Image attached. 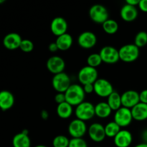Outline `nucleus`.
<instances>
[{
    "instance_id": "45",
    "label": "nucleus",
    "mask_w": 147,
    "mask_h": 147,
    "mask_svg": "<svg viewBox=\"0 0 147 147\" xmlns=\"http://www.w3.org/2000/svg\"><path fill=\"white\" fill-rule=\"evenodd\" d=\"M96 147H101V146H96Z\"/></svg>"
},
{
    "instance_id": "3",
    "label": "nucleus",
    "mask_w": 147,
    "mask_h": 147,
    "mask_svg": "<svg viewBox=\"0 0 147 147\" xmlns=\"http://www.w3.org/2000/svg\"><path fill=\"white\" fill-rule=\"evenodd\" d=\"M89 17L96 24H103L109 19V13L105 6L96 4L92 6L89 9Z\"/></svg>"
},
{
    "instance_id": "14",
    "label": "nucleus",
    "mask_w": 147,
    "mask_h": 147,
    "mask_svg": "<svg viewBox=\"0 0 147 147\" xmlns=\"http://www.w3.org/2000/svg\"><path fill=\"white\" fill-rule=\"evenodd\" d=\"M97 43V37L90 31H86L80 33L78 37V44L83 49H91Z\"/></svg>"
},
{
    "instance_id": "43",
    "label": "nucleus",
    "mask_w": 147,
    "mask_h": 147,
    "mask_svg": "<svg viewBox=\"0 0 147 147\" xmlns=\"http://www.w3.org/2000/svg\"><path fill=\"white\" fill-rule=\"evenodd\" d=\"M34 147H47V146H45V145H37V146H35Z\"/></svg>"
},
{
    "instance_id": "40",
    "label": "nucleus",
    "mask_w": 147,
    "mask_h": 147,
    "mask_svg": "<svg viewBox=\"0 0 147 147\" xmlns=\"http://www.w3.org/2000/svg\"><path fill=\"white\" fill-rule=\"evenodd\" d=\"M142 138L144 142V143L147 144V129L144 131L142 134Z\"/></svg>"
},
{
    "instance_id": "25",
    "label": "nucleus",
    "mask_w": 147,
    "mask_h": 147,
    "mask_svg": "<svg viewBox=\"0 0 147 147\" xmlns=\"http://www.w3.org/2000/svg\"><path fill=\"white\" fill-rule=\"evenodd\" d=\"M107 103L112 109V111H116L120 108L122 107L121 95L117 91H113L109 97L107 98Z\"/></svg>"
},
{
    "instance_id": "15",
    "label": "nucleus",
    "mask_w": 147,
    "mask_h": 147,
    "mask_svg": "<svg viewBox=\"0 0 147 147\" xmlns=\"http://www.w3.org/2000/svg\"><path fill=\"white\" fill-rule=\"evenodd\" d=\"M67 21L62 17H55L50 23V30L57 37L67 33Z\"/></svg>"
},
{
    "instance_id": "32",
    "label": "nucleus",
    "mask_w": 147,
    "mask_h": 147,
    "mask_svg": "<svg viewBox=\"0 0 147 147\" xmlns=\"http://www.w3.org/2000/svg\"><path fill=\"white\" fill-rule=\"evenodd\" d=\"M68 147H88V144L83 138H72Z\"/></svg>"
},
{
    "instance_id": "11",
    "label": "nucleus",
    "mask_w": 147,
    "mask_h": 147,
    "mask_svg": "<svg viewBox=\"0 0 147 147\" xmlns=\"http://www.w3.org/2000/svg\"><path fill=\"white\" fill-rule=\"evenodd\" d=\"M89 138L94 142H101L106 139L105 126L100 123H93L90 125L88 129Z\"/></svg>"
},
{
    "instance_id": "9",
    "label": "nucleus",
    "mask_w": 147,
    "mask_h": 147,
    "mask_svg": "<svg viewBox=\"0 0 147 147\" xmlns=\"http://www.w3.org/2000/svg\"><path fill=\"white\" fill-rule=\"evenodd\" d=\"M134 120L132 116L131 109H127L122 106L121 108L115 111L114 121L121 128H125L129 126Z\"/></svg>"
},
{
    "instance_id": "24",
    "label": "nucleus",
    "mask_w": 147,
    "mask_h": 147,
    "mask_svg": "<svg viewBox=\"0 0 147 147\" xmlns=\"http://www.w3.org/2000/svg\"><path fill=\"white\" fill-rule=\"evenodd\" d=\"M73 106L69 104L67 102H64L61 104L57 105L56 109L57 116L63 119H69L73 113Z\"/></svg>"
},
{
    "instance_id": "18",
    "label": "nucleus",
    "mask_w": 147,
    "mask_h": 147,
    "mask_svg": "<svg viewBox=\"0 0 147 147\" xmlns=\"http://www.w3.org/2000/svg\"><path fill=\"white\" fill-rule=\"evenodd\" d=\"M138 14L139 12L136 7H133L127 4H125L120 10V15L121 19L128 22L134 21L137 18Z\"/></svg>"
},
{
    "instance_id": "12",
    "label": "nucleus",
    "mask_w": 147,
    "mask_h": 147,
    "mask_svg": "<svg viewBox=\"0 0 147 147\" xmlns=\"http://www.w3.org/2000/svg\"><path fill=\"white\" fill-rule=\"evenodd\" d=\"M46 66L49 71L53 74H59L64 72L65 68V62L63 57L57 55L50 57L47 60Z\"/></svg>"
},
{
    "instance_id": "8",
    "label": "nucleus",
    "mask_w": 147,
    "mask_h": 147,
    "mask_svg": "<svg viewBox=\"0 0 147 147\" xmlns=\"http://www.w3.org/2000/svg\"><path fill=\"white\" fill-rule=\"evenodd\" d=\"M88 129L86 122L76 119L70 122L67 130L72 138H83L88 132Z\"/></svg>"
},
{
    "instance_id": "19",
    "label": "nucleus",
    "mask_w": 147,
    "mask_h": 147,
    "mask_svg": "<svg viewBox=\"0 0 147 147\" xmlns=\"http://www.w3.org/2000/svg\"><path fill=\"white\" fill-rule=\"evenodd\" d=\"M14 104V97L11 92L4 90L0 92V108L3 111L9 110Z\"/></svg>"
},
{
    "instance_id": "10",
    "label": "nucleus",
    "mask_w": 147,
    "mask_h": 147,
    "mask_svg": "<svg viewBox=\"0 0 147 147\" xmlns=\"http://www.w3.org/2000/svg\"><path fill=\"white\" fill-rule=\"evenodd\" d=\"M94 93L101 98H108L113 91V87L109 80L98 78L94 84Z\"/></svg>"
},
{
    "instance_id": "28",
    "label": "nucleus",
    "mask_w": 147,
    "mask_h": 147,
    "mask_svg": "<svg viewBox=\"0 0 147 147\" xmlns=\"http://www.w3.org/2000/svg\"><path fill=\"white\" fill-rule=\"evenodd\" d=\"M102 63H103V60L99 53H92L87 58L88 65L94 67V68L100 66Z\"/></svg>"
},
{
    "instance_id": "36",
    "label": "nucleus",
    "mask_w": 147,
    "mask_h": 147,
    "mask_svg": "<svg viewBox=\"0 0 147 147\" xmlns=\"http://www.w3.org/2000/svg\"><path fill=\"white\" fill-rule=\"evenodd\" d=\"M138 7L141 11L147 13V0H140Z\"/></svg>"
},
{
    "instance_id": "13",
    "label": "nucleus",
    "mask_w": 147,
    "mask_h": 147,
    "mask_svg": "<svg viewBox=\"0 0 147 147\" xmlns=\"http://www.w3.org/2000/svg\"><path fill=\"white\" fill-rule=\"evenodd\" d=\"M122 106L132 109L135 106L140 103L139 93L134 90H129L121 94Z\"/></svg>"
},
{
    "instance_id": "20",
    "label": "nucleus",
    "mask_w": 147,
    "mask_h": 147,
    "mask_svg": "<svg viewBox=\"0 0 147 147\" xmlns=\"http://www.w3.org/2000/svg\"><path fill=\"white\" fill-rule=\"evenodd\" d=\"M134 120L143 121L147 119V104L143 103H138L131 109Z\"/></svg>"
},
{
    "instance_id": "33",
    "label": "nucleus",
    "mask_w": 147,
    "mask_h": 147,
    "mask_svg": "<svg viewBox=\"0 0 147 147\" xmlns=\"http://www.w3.org/2000/svg\"><path fill=\"white\" fill-rule=\"evenodd\" d=\"M55 101L57 105L66 102L65 95L64 93H57L55 96Z\"/></svg>"
},
{
    "instance_id": "30",
    "label": "nucleus",
    "mask_w": 147,
    "mask_h": 147,
    "mask_svg": "<svg viewBox=\"0 0 147 147\" xmlns=\"http://www.w3.org/2000/svg\"><path fill=\"white\" fill-rule=\"evenodd\" d=\"M134 44L139 48L144 47L147 45V32L145 31H141L136 34Z\"/></svg>"
},
{
    "instance_id": "44",
    "label": "nucleus",
    "mask_w": 147,
    "mask_h": 147,
    "mask_svg": "<svg viewBox=\"0 0 147 147\" xmlns=\"http://www.w3.org/2000/svg\"><path fill=\"white\" fill-rule=\"evenodd\" d=\"M5 0H2V1H0V4H2V3H4V2H5Z\"/></svg>"
},
{
    "instance_id": "34",
    "label": "nucleus",
    "mask_w": 147,
    "mask_h": 147,
    "mask_svg": "<svg viewBox=\"0 0 147 147\" xmlns=\"http://www.w3.org/2000/svg\"><path fill=\"white\" fill-rule=\"evenodd\" d=\"M83 90L86 94H91L94 93V85L93 84H86L83 86Z\"/></svg>"
},
{
    "instance_id": "22",
    "label": "nucleus",
    "mask_w": 147,
    "mask_h": 147,
    "mask_svg": "<svg viewBox=\"0 0 147 147\" xmlns=\"http://www.w3.org/2000/svg\"><path fill=\"white\" fill-rule=\"evenodd\" d=\"M112 109L107 102H100L95 106L96 116L100 119H106L109 117L112 113Z\"/></svg>"
},
{
    "instance_id": "29",
    "label": "nucleus",
    "mask_w": 147,
    "mask_h": 147,
    "mask_svg": "<svg viewBox=\"0 0 147 147\" xmlns=\"http://www.w3.org/2000/svg\"><path fill=\"white\" fill-rule=\"evenodd\" d=\"M70 140L64 135H57L53 139V147H68Z\"/></svg>"
},
{
    "instance_id": "1",
    "label": "nucleus",
    "mask_w": 147,
    "mask_h": 147,
    "mask_svg": "<svg viewBox=\"0 0 147 147\" xmlns=\"http://www.w3.org/2000/svg\"><path fill=\"white\" fill-rule=\"evenodd\" d=\"M66 102L73 106H78L84 102L85 93L83 86L79 84H72L65 93Z\"/></svg>"
},
{
    "instance_id": "2",
    "label": "nucleus",
    "mask_w": 147,
    "mask_h": 147,
    "mask_svg": "<svg viewBox=\"0 0 147 147\" xmlns=\"http://www.w3.org/2000/svg\"><path fill=\"white\" fill-rule=\"evenodd\" d=\"M75 115L76 119H80L83 121L90 120L96 116L95 106L92 103L88 101H84L75 109Z\"/></svg>"
},
{
    "instance_id": "7",
    "label": "nucleus",
    "mask_w": 147,
    "mask_h": 147,
    "mask_svg": "<svg viewBox=\"0 0 147 147\" xmlns=\"http://www.w3.org/2000/svg\"><path fill=\"white\" fill-rule=\"evenodd\" d=\"M99 54L101 57L103 63L106 64H116L120 60L119 50L115 48L113 46H104L100 50Z\"/></svg>"
},
{
    "instance_id": "6",
    "label": "nucleus",
    "mask_w": 147,
    "mask_h": 147,
    "mask_svg": "<svg viewBox=\"0 0 147 147\" xmlns=\"http://www.w3.org/2000/svg\"><path fill=\"white\" fill-rule=\"evenodd\" d=\"M70 78L66 73L54 75L52 79V86L57 93H65L71 86Z\"/></svg>"
},
{
    "instance_id": "26",
    "label": "nucleus",
    "mask_w": 147,
    "mask_h": 147,
    "mask_svg": "<svg viewBox=\"0 0 147 147\" xmlns=\"http://www.w3.org/2000/svg\"><path fill=\"white\" fill-rule=\"evenodd\" d=\"M103 30L106 34H113L117 32L119 30V24L116 20L113 19H109L106 20L103 24Z\"/></svg>"
},
{
    "instance_id": "21",
    "label": "nucleus",
    "mask_w": 147,
    "mask_h": 147,
    "mask_svg": "<svg viewBox=\"0 0 147 147\" xmlns=\"http://www.w3.org/2000/svg\"><path fill=\"white\" fill-rule=\"evenodd\" d=\"M55 42L58 47L59 50L66 51V50H69L73 45V39L69 33H65V34L57 37L55 40Z\"/></svg>"
},
{
    "instance_id": "38",
    "label": "nucleus",
    "mask_w": 147,
    "mask_h": 147,
    "mask_svg": "<svg viewBox=\"0 0 147 147\" xmlns=\"http://www.w3.org/2000/svg\"><path fill=\"white\" fill-rule=\"evenodd\" d=\"M139 1L140 0H126V4L133 6V7H136V6H139Z\"/></svg>"
},
{
    "instance_id": "42",
    "label": "nucleus",
    "mask_w": 147,
    "mask_h": 147,
    "mask_svg": "<svg viewBox=\"0 0 147 147\" xmlns=\"http://www.w3.org/2000/svg\"><path fill=\"white\" fill-rule=\"evenodd\" d=\"M22 133L24 134L25 135H29V130L28 129H23V130L22 131Z\"/></svg>"
},
{
    "instance_id": "27",
    "label": "nucleus",
    "mask_w": 147,
    "mask_h": 147,
    "mask_svg": "<svg viewBox=\"0 0 147 147\" xmlns=\"http://www.w3.org/2000/svg\"><path fill=\"white\" fill-rule=\"evenodd\" d=\"M121 130V128L114 121L109 122L105 126L106 135L107 137L109 138H114Z\"/></svg>"
},
{
    "instance_id": "17",
    "label": "nucleus",
    "mask_w": 147,
    "mask_h": 147,
    "mask_svg": "<svg viewBox=\"0 0 147 147\" xmlns=\"http://www.w3.org/2000/svg\"><path fill=\"white\" fill-rule=\"evenodd\" d=\"M133 142V136L129 131L121 129L113 138L114 144L117 147H129Z\"/></svg>"
},
{
    "instance_id": "39",
    "label": "nucleus",
    "mask_w": 147,
    "mask_h": 147,
    "mask_svg": "<svg viewBox=\"0 0 147 147\" xmlns=\"http://www.w3.org/2000/svg\"><path fill=\"white\" fill-rule=\"evenodd\" d=\"M40 116H41V118L43 119V120H47L49 118V113L46 110H42L40 113Z\"/></svg>"
},
{
    "instance_id": "5",
    "label": "nucleus",
    "mask_w": 147,
    "mask_h": 147,
    "mask_svg": "<svg viewBox=\"0 0 147 147\" xmlns=\"http://www.w3.org/2000/svg\"><path fill=\"white\" fill-rule=\"evenodd\" d=\"M120 60L125 63H132L139 58V48L134 44H126L119 50Z\"/></svg>"
},
{
    "instance_id": "4",
    "label": "nucleus",
    "mask_w": 147,
    "mask_h": 147,
    "mask_svg": "<svg viewBox=\"0 0 147 147\" xmlns=\"http://www.w3.org/2000/svg\"><path fill=\"white\" fill-rule=\"evenodd\" d=\"M78 78L79 82L84 86L86 84H94L98 79V72L97 69L86 65L82 67L78 72Z\"/></svg>"
},
{
    "instance_id": "31",
    "label": "nucleus",
    "mask_w": 147,
    "mask_h": 147,
    "mask_svg": "<svg viewBox=\"0 0 147 147\" xmlns=\"http://www.w3.org/2000/svg\"><path fill=\"white\" fill-rule=\"evenodd\" d=\"M34 43L28 39H24L22 41L21 45H20V49L22 52L26 53H31L33 50H34Z\"/></svg>"
},
{
    "instance_id": "37",
    "label": "nucleus",
    "mask_w": 147,
    "mask_h": 147,
    "mask_svg": "<svg viewBox=\"0 0 147 147\" xmlns=\"http://www.w3.org/2000/svg\"><path fill=\"white\" fill-rule=\"evenodd\" d=\"M48 50H49V51L51 52V53H56L57 50H59L58 47H57V44H56L55 42L50 43V44L49 45Z\"/></svg>"
},
{
    "instance_id": "23",
    "label": "nucleus",
    "mask_w": 147,
    "mask_h": 147,
    "mask_svg": "<svg viewBox=\"0 0 147 147\" xmlns=\"http://www.w3.org/2000/svg\"><path fill=\"white\" fill-rule=\"evenodd\" d=\"M13 147H31V140L29 135L22 132L17 134L12 139Z\"/></svg>"
},
{
    "instance_id": "41",
    "label": "nucleus",
    "mask_w": 147,
    "mask_h": 147,
    "mask_svg": "<svg viewBox=\"0 0 147 147\" xmlns=\"http://www.w3.org/2000/svg\"><path fill=\"white\" fill-rule=\"evenodd\" d=\"M134 147H147V144L146 143H141V144H139L136 145Z\"/></svg>"
},
{
    "instance_id": "16",
    "label": "nucleus",
    "mask_w": 147,
    "mask_h": 147,
    "mask_svg": "<svg viewBox=\"0 0 147 147\" xmlns=\"http://www.w3.org/2000/svg\"><path fill=\"white\" fill-rule=\"evenodd\" d=\"M23 39L21 36L16 32L8 33L3 39V45L5 48L9 50H14L20 48Z\"/></svg>"
},
{
    "instance_id": "35",
    "label": "nucleus",
    "mask_w": 147,
    "mask_h": 147,
    "mask_svg": "<svg viewBox=\"0 0 147 147\" xmlns=\"http://www.w3.org/2000/svg\"><path fill=\"white\" fill-rule=\"evenodd\" d=\"M139 98H140V102L147 104V89L143 90L139 93Z\"/></svg>"
}]
</instances>
